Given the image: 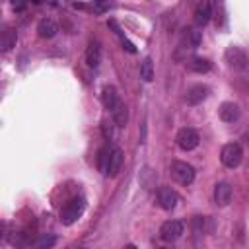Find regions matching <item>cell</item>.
<instances>
[{
	"instance_id": "8992f818",
	"label": "cell",
	"mask_w": 249,
	"mask_h": 249,
	"mask_svg": "<svg viewBox=\"0 0 249 249\" xmlns=\"http://www.w3.org/2000/svg\"><path fill=\"white\" fill-rule=\"evenodd\" d=\"M183 235V224L179 220H167L160 228V237L163 241H177Z\"/></svg>"
},
{
	"instance_id": "cb8c5ba5",
	"label": "cell",
	"mask_w": 249,
	"mask_h": 249,
	"mask_svg": "<svg viewBox=\"0 0 249 249\" xmlns=\"http://www.w3.org/2000/svg\"><path fill=\"white\" fill-rule=\"evenodd\" d=\"M12 8H14L16 12H23V8H25V0H12Z\"/></svg>"
},
{
	"instance_id": "277c9868",
	"label": "cell",
	"mask_w": 249,
	"mask_h": 249,
	"mask_svg": "<svg viewBox=\"0 0 249 249\" xmlns=\"http://www.w3.org/2000/svg\"><path fill=\"white\" fill-rule=\"evenodd\" d=\"M175 140H177V146H179L181 150L189 152V150H195V148L198 146V140H200V136H198V132H196L195 128H189V126H185V128H181V130L177 132Z\"/></svg>"
},
{
	"instance_id": "5b68a950",
	"label": "cell",
	"mask_w": 249,
	"mask_h": 249,
	"mask_svg": "<svg viewBox=\"0 0 249 249\" xmlns=\"http://www.w3.org/2000/svg\"><path fill=\"white\" fill-rule=\"evenodd\" d=\"M226 60H228V64H230L233 70H243V68H247L249 56H247V53H245L243 49H239V47H230V49L226 51Z\"/></svg>"
},
{
	"instance_id": "30bf717a",
	"label": "cell",
	"mask_w": 249,
	"mask_h": 249,
	"mask_svg": "<svg viewBox=\"0 0 249 249\" xmlns=\"http://www.w3.org/2000/svg\"><path fill=\"white\" fill-rule=\"evenodd\" d=\"M177 202H179V196H177V193H175L173 189L161 187V189L158 191V204H160L163 210H173V208L177 206Z\"/></svg>"
},
{
	"instance_id": "44dd1931",
	"label": "cell",
	"mask_w": 249,
	"mask_h": 249,
	"mask_svg": "<svg viewBox=\"0 0 249 249\" xmlns=\"http://www.w3.org/2000/svg\"><path fill=\"white\" fill-rule=\"evenodd\" d=\"M115 126H117L115 121H111V123H109V121H103V123H101V132H103V136H105L107 140H113V138H115Z\"/></svg>"
},
{
	"instance_id": "603a6c76",
	"label": "cell",
	"mask_w": 249,
	"mask_h": 249,
	"mask_svg": "<svg viewBox=\"0 0 249 249\" xmlns=\"http://www.w3.org/2000/svg\"><path fill=\"white\" fill-rule=\"evenodd\" d=\"M193 228H195L196 233H202V230H204V218L202 216H195L193 218Z\"/></svg>"
},
{
	"instance_id": "8fae6325",
	"label": "cell",
	"mask_w": 249,
	"mask_h": 249,
	"mask_svg": "<svg viewBox=\"0 0 249 249\" xmlns=\"http://www.w3.org/2000/svg\"><path fill=\"white\" fill-rule=\"evenodd\" d=\"M210 16H212V6H210V2H208V0H200V2L196 4V8H195V14H193L195 23H196L198 27H202V25H206V23L210 21Z\"/></svg>"
},
{
	"instance_id": "7c38bea8",
	"label": "cell",
	"mask_w": 249,
	"mask_h": 249,
	"mask_svg": "<svg viewBox=\"0 0 249 249\" xmlns=\"http://www.w3.org/2000/svg\"><path fill=\"white\" fill-rule=\"evenodd\" d=\"M239 113H241L239 111V105L237 103H231V101L222 103L220 109H218V115H220V119L224 123H235L239 119Z\"/></svg>"
},
{
	"instance_id": "ac0fdd59",
	"label": "cell",
	"mask_w": 249,
	"mask_h": 249,
	"mask_svg": "<svg viewBox=\"0 0 249 249\" xmlns=\"http://www.w3.org/2000/svg\"><path fill=\"white\" fill-rule=\"evenodd\" d=\"M16 43H18V33L14 31V29H4L2 31V39H0V49H2V53H8L10 49H14L16 47Z\"/></svg>"
},
{
	"instance_id": "ffe728a7",
	"label": "cell",
	"mask_w": 249,
	"mask_h": 249,
	"mask_svg": "<svg viewBox=\"0 0 249 249\" xmlns=\"http://www.w3.org/2000/svg\"><path fill=\"white\" fill-rule=\"evenodd\" d=\"M140 78L144 82H152L154 80V62L150 56H146L142 62H140Z\"/></svg>"
},
{
	"instance_id": "d4e9b609",
	"label": "cell",
	"mask_w": 249,
	"mask_h": 249,
	"mask_svg": "<svg viewBox=\"0 0 249 249\" xmlns=\"http://www.w3.org/2000/svg\"><path fill=\"white\" fill-rule=\"evenodd\" d=\"M123 47H124V49H126L128 53H132V54L136 53V47H134V45H132V43H130L128 39H124V37H123Z\"/></svg>"
},
{
	"instance_id": "d6986e66",
	"label": "cell",
	"mask_w": 249,
	"mask_h": 249,
	"mask_svg": "<svg viewBox=\"0 0 249 249\" xmlns=\"http://www.w3.org/2000/svg\"><path fill=\"white\" fill-rule=\"evenodd\" d=\"M200 39H202V33L196 31V29H187L185 35H183V43L181 45H187L185 49H196L200 45Z\"/></svg>"
},
{
	"instance_id": "52a82bcc",
	"label": "cell",
	"mask_w": 249,
	"mask_h": 249,
	"mask_svg": "<svg viewBox=\"0 0 249 249\" xmlns=\"http://www.w3.org/2000/svg\"><path fill=\"white\" fill-rule=\"evenodd\" d=\"M208 93H210L208 86H204V84H195V86H191V88L187 89L185 101H187V105H198V103H202V101L208 97Z\"/></svg>"
},
{
	"instance_id": "3957f363",
	"label": "cell",
	"mask_w": 249,
	"mask_h": 249,
	"mask_svg": "<svg viewBox=\"0 0 249 249\" xmlns=\"http://www.w3.org/2000/svg\"><path fill=\"white\" fill-rule=\"evenodd\" d=\"M171 177L179 185H191L195 181V167L187 161H173L171 163Z\"/></svg>"
},
{
	"instance_id": "7a4b0ae2",
	"label": "cell",
	"mask_w": 249,
	"mask_h": 249,
	"mask_svg": "<svg viewBox=\"0 0 249 249\" xmlns=\"http://www.w3.org/2000/svg\"><path fill=\"white\" fill-rule=\"evenodd\" d=\"M220 160H222V163H224L226 167L235 169V167L241 163V160H243V150H241V146H239L237 142L226 144V146L222 148V152H220Z\"/></svg>"
},
{
	"instance_id": "5bb4252c",
	"label": "cell",
	"mask_w": 249,
	"mask_h": 249,
	"mask_svg": "<svg viewBox=\"0 0 249 249\" xmlns=\"http://www.w3.org/2000/svg\"><path fill=\"white\" fill-rule=\"evenodd\" d=\"M187 68L191 72H196V74H204L212 68V62L208 58H202V56H193L187 60Z\"/></svg>"
},
{
	"instance_id": "9a60e30c",
	"label": "cell",
	"mask_w": 249,
	"mask_h": 249,
	"mask_svg": "<svg viewBox=\"0 0 249 249\" xmlns=\"http://www.w3.org/2000/svg\"><path fill=\"white\" fill-rule=\"evenodd\" d=\"M56 23L51 19V18H45V19H41L39 21V25H37V33H39V37H43V39H53L54 35H56Z\"/></svg>"
},
{
	"instance_id": "2e32d148",
	"label": "cell",
	"mask_w": 249,
	"mask_h": 249,
	"mask_svg": "<svg viewBox=\"0 0 249 249\" xmlns=\"http://www.w3.org/2000/svg\"><path fill=\"white\" fill-rule=\"evenodd\" d=\"M111 146H103L97 152V169L101 171V175H109V160H111Z\"/></svg>"
},
{
	"instance_id": "9c48e42d",
	"label": "cell",
	"mask_w": 249,
	"mask_h": 249,
	"mask_svg": "<svg viewBox=\"0 0 249 249\" xmlns=\"http://www.w3.org/2000/svg\"><path fill=\"white\" fill-rule=\"evenodd\" d=\"M101 99H103V105H105V109L109 111V113H113L115 109H119L124 101L121 99V95L117 93V89L113 88V86H105L103 88V93H101Z\"/></svg>"
},
{
	"instance_id": "7402d4cb",
	"label": "cell",
	"mask_w": 249,
	"mask_h": 249,
	"mask_svg": "<svg viewBox=\"0 0 249 249\" xmlns=\"http://www.w3.org/2000/svg\"><path fill=\"white\" fill-rule=\"evenodd\" d=\"M56 243V237H53V235H43V237H39L35 243H33V247H39V249H49V247H53Z\"/></svg>"
},
{
	"instance_id": "e0dca14e",
	"label": "cell",
	"mask_w": 249,
	"mask_h": 249,
	"mask_svg": "<svg viewBox=\"0 0 249 249\" xmlns=\"http://www.w3.org/2000/svg\"><path fill=\"white\" fill-rule=\"evenodd\" d=\"M121 165H123V150L117 148V146H113L111 160H109V177H115L121 171Z\"/></svg>"
},
{
	"instance_id": "6da1fadb",
	"label": "cell",
	"mask_w": 249,
	"mask_h": 249,
	"mask_svg": "<svg viewBox=\"0 0 249 249\" xmlns=\"http://www.w3.org/2000/svg\"><path fill=\"white\" fill-rule=\"evenodd\" d=\"M86 210V200L84 198H72L70 202H66V206L60 210V222L64 226L74 224Z\"/></svg>"
},
{
	"instance_id": "4fadbf2b",
	"label": "cell",
	"mask_w": 249,
	"mask_h": 249,
	"mask_svg": "<svg viewBox=\"0 0 249 249\" xmlns=\"http://www.w3.org/2000/svg\"><path fill=\"white\" fill-rule=\"evenodd\" d=\"M86 62L89 68H97L101 62V43L99 41H89L88 49H86Z\"/></svg>"
},
{
	"instance_id": "ba28073f",
	"label": "cell",
	"mask_w": 249,
	"mask_h": 249,
	"mask_svg": "<svg viewBox=\"0 0 249 249\" xmlns=\"http://www.w3.org/2000/svg\"><path fill=\"white\" fill-rule=\"evenodd\" d=\"M231 195H233V189L228 181H220L216 183L214 187V202L218 206H228L231 202Z\"/></svg>"
},
{
	"instance_id": "484cf974",
	"label": "cell",
	"mask_w": 249,
	"mask_h": 249,
	"mask_svg": "<svg viewBox=\"0 0 249 249\" xmlns=\"http://www.w3.org/2000/svg\"><path fill=\"white\" fill-rule=\"evenodd\" d=\"M31 2H35V4H41V2H43V0H31Z\"/></svg>"
}]
</instances>
